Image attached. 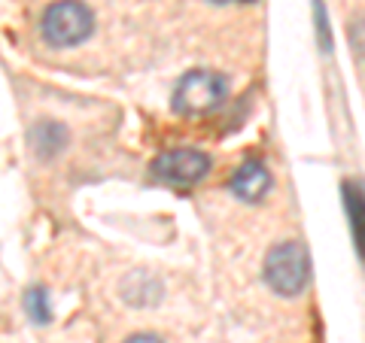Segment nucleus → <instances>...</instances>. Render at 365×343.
Returning a JSON list of instances; mask_svg holds the SVG:
<instances>
[{"label":"nucleus","mask_w":365,"mask_h":343,"mask_svg":"<svg viewBox=\"0 0 365 343\" xmlns=\"http://www.w3.org/2000/svg\"><path fill=\"white\" fill-rule=\"evenodd\" d=\"M95 19L91 9L79 0H58V4L46 6V13L40 19V33L43 40L55 46V49H71L91 37Z\"/></svg>","instance_id":"f257e3e1"},{"label":"nucleus","mask_w":365,"mask_h":343,"mask_svg":"<svg viewBox=\"0 0 365 343\" xmlns=\"http://www.w3.org/2000/svg\"><path fill=\"white\" fill-rule=\"evenodd\" d=\"M265 283L283 298H295L304 292V285L311 283V258L307 249L295 240L277 243L265 255Z\"/></svg>","instance_id":"f03ea898"},{"label":"nucleus","mask_w":365,"mask_h":343,"mask_svg":"<svg viewBox=\"0 0 365 343\" xmlns=\"http://www.w3.org/2000/svg\"><path fill=\"white\" fill-rule=\"evenodd\" d=\"M228 83L222 73L192 70L174 88V112L177 116H207L225 100Z\"/></svg>","instance_id":"7ed1b4c3"},{"label":"nucleus","mask_w":365,"mask_h":343,"mask_svg":"<svg viewBox=\"0 0 365 343\" xmlns=\"http://www.w3.org/2000/svg\"><path fill=\"white\" fill-rule=\"evenodd\" d=\"M210 174V158L198 149H168L153 162V176L165 186L189 189Z\"/></svg>","instance_id":"20e7f679"},{"label":"nucleus","mask_w":365,"mask_h":343,"mask_svg":"<svg viewBox=\"0 0 365 343\" xmlns=\"http://www.w3.org/2000/svg\"><path fill=\"white\" fill-rule=\"evenodd\" d=\"M228 189H232L235 198H241L247 204H256L268 194L271 189V174L265 170V164L259 162H244L241 167L235 170L232 182H228Z\"/></svg>","instance_id":"39448f33"},{"label":"nucleus","mask_w":365,"mask_h":343,"mask_svg":"<svg viewBox=\"0 0 365 343\" xmlns=\"http://www.w3.org/2000/svg\"><path fill=\"white\" fill-rule=\"evenodd\" d=\"M344 207L350 216V231H353V243H356V253L365 265V191L362 186H353L344 182Z\"/></svg>","instance_id":"423d86ee"},{"label":"nucleus","mask_w":365,"mask_h":343,"mask_svg":"<svg viewBox=\"0 0 365 343\" xmlns=\"http://www.w3.org/2000/svg\"><path fill=\"white\" fill-rule=\"evenodd\" d=\"M25 313L31 316V322H37V325L52 322V301H49V292H46L43 285H34V289H28V295H25Z\"/></svg>","instance_id":"0eeeda50"},{"label":"nucleus","mask_w":365,"mask_h":343,"mask_svg":"<svg viewBox=\"0 0 365 343\" xmlns=\"http://www.w3.org/2000/svg\"><path fill=\"white\" fill-rule=\"evenodd\" d=\"M350 43L362 58H365V16H359L356 21H350Z\"/></svg>","instance_id":"6e6552de"},{"label":"nucleus","mask_w":365,"mask_h":343,"mask_svg":"<svg viewBox=\"0 0 365 343\" xmlns=\"http://www.w3.org/2000/svg\"><path fill=\"white\" fill-rule=\"evenodd\" d=\"M125 343H162V340L153 337V334H134V337H128Z\"/></svg>","instance_id":"1a4fd4ad"},{"label":"nucleus","mask_w":365,"mask_h":343,"mask_svg":"<svg viewBox=\"0 0 365 343\" xmlns=\"http://www.w3.org/2000/svg\"><path fill=\"white\" fill-rule=\"evenodd\" d=\"M213 4H232V0H213Z\"/></svg>","instance_id":"9d476101"}]
</instances>
